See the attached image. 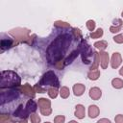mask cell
Masks as SVG:
<instances>
[{"label": "cell", "instance_id": "7a4b0ae2", "mask_svg": "<svg viewBox=\"0 0 123 123\" xmlns=\"http://www.w3.org/2000/svg\"><path fill=\"white\" fill-rule=\"evenodd\" d=\"M60 87V81L53 70H49L43 74L39 82L34 86L36 92L44 93L46 91V87Z\"/></svg>", "mask_w": 123, "mask_h": 123}, {"label": "cell", "instance_id": "4316f807", "mask_svg": "<svg viewBox=\"0 0 123 123\" xmlns=\"http://www.w3.org/2000/svg\"><path fill=\"white\" fill-rule=\"evenodd\" d=\"M103 36V29L102 28H98L96 31L90 33V37L91 38H100Z\"/></svg>", "mask_w": 123, "mask_h": 123}, {"label": "cell", "instance_id": "d6986e66", "mask_svg": "<svg viewBox=\"0 0 123 123\" xmlns=\"http://www.w3.org/2000/svg\"><path fill=\"white\" fill-rule=\"evenodd\" d=\"M115 21H116L117 23L113 22L114 25H112V26L110 27V31H111V33H113V34H114V33H118V32L121 30L122 25H123V22H122L121 19H115Z\"/></svg>", "mask_w": 123, "mask_h": 123}, {"label": "cell", "instance_id": "484cf974", "mask_svg": "<svg viewBox=\"0 0 123 123\" xmlns=\"http://www.w3.org/2000/svg\"><path fill=\"white\" fill-rule=\"evenodd\" d=\"M47 93H48V95H49L50 98L54 99V98H56L58 96L59 91H58V88L57 87H49L47 89Z\"/></svg>", "mask_w": 123, "mask_h": 123}, {"label": "cell", "instance_id": "52a82bcc", "mask_svg": "<svg viewBox=\"0 0 123 123\" xmlns=\"http://www.w3.org/2000/svg\"><path fill=\"white\" fill-rule=\"evenodd\" d=\"M37 105L39 107L40 113L44 116H48L52 113V109H51V101L46 99V98H39L37 100Z\"/></svg>", "mask_w": 123, "mask_h": 123}, {"label": "cell", "instance_id": "9a60e30c", "mask_svg": "<svg viewBox=\"0 0 123 123\" xmlns=\"http://www.w3.org/2000/svg\"><path fill=\"white\" fill-rule=\"evenodd\" d=\"M75 116L79 119H83L86 115V110H85V107L82 105V104H78L76 105L75 107Z\"/></svg>", "mask_w": 123, "mask_h": 123}, {"label": "cell", "instance_id": "cb8c5ba5", "mask_svg": "<svg viewBox=\"0 0 123 123\" xmlns=\"http://www.w3.org/2000/svg\"><path fill=\"white\" fill-rule=\"evenodd\" d=\"M87 77L89 80H92V81H95L97 80L99 77H100V71L99 70H92V71H89L87 73Z\"/></svg>", "mask_w": 123, "mask_h": 123}, {"label": "cell", "instance_id": "7c38bea8", "mask_svg": "<svg viewBox=\"0 0 123 123\" xmlns=\"http://www.w3.org/2000/svg\"><path fill=\"white\" fill-rule=\"evenodd\" d=\"M21 91L23 92L24 95L28 96V97H31V98H34L35 95H36V91L34 89V87H32L29 84H25L21 86Z\"/></svg>", "mask_w": 123, "mask_h": 123}, {"label": "cell", "instance_id": "ba28073f", "mask_svg": "<svg viewBox=\"0 0 123 123\" xmlns=\"http://www.w3.org/2000/svg\"><path fill=\"white\" fill-rule=\"evenodd\" d=\"M13 44H15V41L9 37H5V34H1V39H0V48H1V52H4L8 49H10L11 47L13 46Z\"/></svg>", "mask_w": 123, "mask_h": 123}, {"label": "cell", "instance_id": "60d3db41", "mask_svg": "<svg viewBox=\"0 0 123 123\" xmlns=\"http://www.w3.org/2000/svg\"><path fill=\"white\" fill-rule=\"evenodd\" d=\"M44 123H51V122H44Z\"/></svg>", "mask_w": 123, "mask_h": 123}, {"label": "cell", "instance_id": "5bb4252c", "mask_svg": "<svg viewBox=\"0 0 123 123\" xmlns=\"http://www.w3.org/2000/svg\"><path fill=\"white\" fill-rule=\"evenodd\" d=\"M80 55V50H79V48L78 49H76V50H74V51H72L70 54H69V56L66 58V59H64L63 60V63H64V66L65 65H68V64H70L78 56Z\"/></svg>", "mask_w": 123, "mask_h": 123}, {"label": "cell", "instance_id": "603a6c76", "mask_svg": "<svg viewBox=\"0 0 123 123\" xmlns=\"http://www.w3.org/2000/svg\"><path fill=\"white\" fill-rule=\"evenodd\" d=\"M54 26L56 28H59V29H69L70 28V24L67 23V22H64V21H55L54 22Z\"/></svg>", "mask_w": 123, "mask_h": 123}, {"label": "cell", "instance_id": "d590c367", "mask_svg": "<svg viewBox=\"0 0 123 123\" xmlns=\"http://www.w3.org/2000/svg\"><path fill=\"white\" fill-rule=\"evenodd\" d=\"M119 74H120L121 76H123V66H122V67L119 69Z\"/></svg>", "mask_w": 123, "mask_h": 123}, {"label": "cell", "instance_id": "1f68e13d", "mask_svg": "<svg viewBox=\"0 0 123 123\" xmlns=\"http://www.w3.org/2000/svg\"><path fill=\"white\" fill-rule=\"evenodd\" d=\"M65 117L63 115H57L54 118V123H64Z\"/></svg>", "mask_w": 123, "mask_h": 123}, {"label": "cell", "instance_id": "d4e9b609", "mask_svg": "<svg viewBox=\"0 0 123 123\" xmlns=\"http://www.w3.org/2000/svg\"><path fill=\"white\" fill-rule=\"evenodd\" d=\"M69 93H70V91H69V88L67 86H62L60 88V95L62 98L66 99L69 96Z\"/></svg>", "mask_w": 123, "mask_h": 123}, {"label": "cell", "instance_id": "d6a6232c", "mask_svg": "<svg viewBox=\"0 0 123 123\" xmlns=\"http://www.w3.org/2000/svg\"><path fill=\"white\" fill-rule=\"evenodd\" d=\"M9 120H10V116H9V115L4 114V113H2V114L0 115V123H6V122L9 121Z\"/></svg>", "mask_w": 123, "mask_h": 123}, {"label": "cell", "instance_id": "8992f818", "mask_svg": "<svg viewBox=\"0 0 123 123\" xmlns=\"http://www.w3.org/2000/svg\"><path fill=\"white\" fill-rule=\"evenodd\" d=\"M20 93H21V90L19 88H8L7 91H4L3 89H1V93H0L1 107L12 101H16L19 98Z\"/></svg>", "mask_w": 123, "mask_h": 123}, {"label": "cell", "instance_id": "4dcf8cb0", "mask_svg": "<svg viewBox=\"0 0 123 123\" xmlns=\"http://www.w3.org/2000/svg\"><path fill=\"white\" fill-rule=\"evenodd\" d=\"M113 41L116 43H123V34H119L113 37Z\"/></svg>", "mask_w": 123, "mask_h": 123}, {"label": "cell", "instance_id": "83f0119b", "mask_svg": "<svg viewBox=\"0 0 123 123\" xmlns=\"http://www.w3.org/2000/svg\"><path fill=\"white\" fill-rule=\"evenodd\" d=\"M71 34H72V36H73V37L75 39H81L83 37H82V33H81L80 29H78V28H72Z\"/></svg>", "mask_w": 123, "mask_h": 123}, {"label": "cell", "instance_id": "f546056e", "mask_svg": "<svg viewBox=\"0 0 123 123\" xmlns=\"http://www.w3.org/2000/svg\"><path fill=\"white\" fill-rule=\"evenodd\" d=\"M86 28H87L89 31H91V33H92V31L95 29V21L92 20V19L87 20V21H86Z\"/></svg>", "mask_w": 123, "mask_h": 123}, {"label": "cell", "instance_id": "ab89813d", "mask_svg": "<svg viewBox=\"0 0 123 123\" xmlns=\"http://www.w3.org/2000/svg\"><path fill=\"white\" fill-rule=\"evenodd\" d=\"M121 15H122V17H123V12H121Z\"/></svg>", "mask_w": 123, "mask_h": 123}, {"label": "cell", "instance_id": "f35d334b", "mask_svg": "<svg viewBox=\"0 0 123 123\" xmlns=\"http://www.w3.org/2000/svg\"><path fill=\"white\" fill-rule=\"evenodd\" d=\"M68 123H78L77 121H75V120H71V121H69Z\"/></svg>", "mask_w": 123, "mask_h": 123}, {"label": "cell", "instance_id": "ffe728a7", "mask_svg": "<svg viewBox=\"0 0 123 123\" xmlns=\"http://www.w3.org/2000/svg\"><path fill=\"white\" fill-rule=\"evenodd\" d=\"M93 63L91 64V66H90V71H92V70H97V68H98V65H99V62H100V58H99V53H97V52H94V55H93Z\"/></svg>", "mask_w": 123, "mask_h": 123}, {"label": "cell", "instance_id": "6da1fadb", "mask_svg": "<svg viewBox=\"0 0 123 123\" xmlns=\"http://www.w3.org/2000/svg\"><path fill=\"white\" fill-rule=\"evenodd\" d=\"M73 36L71 33H62L58 35L48 45L46 49V60L49 64L55 65L62 62L71 45Z\"/></svg>", "mask_w": 123, "mask_h": 123}, {"label": "cell", "instance_id": "7402d4cb", "mask_svg": "<svg viewBox=\"0 0 123 123\" xmlns=\"http://www.w3.org/2000/svg\"><path fill=\"white\" fill-rule=\"evenodd\" d=\"M93 46L95 47V48H97V49H99L100 51H104L107 47H108V42L106 41V40H100V41H96L94 44H93Z\"/></svg>", "mask_w": 123, "mask_h": 123}, {"label": "cell", "instance_id": "9c48e42d", "mask_svg": "<svg viewBox=\"0 0 123 123\" xmlns=\"http://www.w3.org/2000/svg\"><path fill=\"white\" fill-rule=\"evenodd\" d=\"M28 115H30V113L26 111V109L23 107L22 104H19L17 106V108H15V110L12 111V116L16 117V118H20V120L26 119Z\"/></svg>", "mask_w": 123, "mask_h": 123}, {"label": "cell", "instance_id": "836d02e7", "mask_svg": "<svg viewBox=\"0 0 123 123\" xmlns=\"http://www.w3.org/2000/svg\"><path fill=\"white\" fill-rule=\"evenodd\" d=\"M114 121H115V123H123V115L122 114H117L114 117Z\"/></svg>", "mask_w": 123, "mask_h": 123}, {"label": "cell", "instance_id": "4fadbf2b", "mask_svg": "<svg viewBox=\"0 0 123 123\" xmlns=\"http://www.w3.org/2000/svg\"><path fill=\"white\" fill-rule=\"evenodd\" d=\"M101 96H102V90L99 87L94 86L89 89V97L92 100H99Z\"/></svg>", "mask_w": 123, "mask_h": 123}, {"label": "cell", "instance_id": "5b68a950", "mask_svg": "<svg viewBox=\"0 0 123 123\" xmlns=\"http://www.w3.org/2000/svg\"><path fill=\"white\" fill-rule=\"evenodd\" d=\"M79 50H80V55L82 57V61L86 64H89L91 62V58L94 55V51L90 47V45L86 42V40L82 39L81 42L79 43Z\"/></svg>", "mask_w": 123, "mask_h": 123}, {"label": "cell", "instance_id": "e575fe53", "mask_svg": "<svg viewBox=\"0 0 123 123\" xmlns=\"http://www.w3.org/2000/svg\"><path fill=\"white\" fill-rule=\"evenodd\" d=\"M97 123H111V120L108 119V118H101V119H99V120L97 121Z\"/></svg>", "mask_w": 123, "mask_h": 123}, {"label": "cell", "instance_id": "ac0fdd59", "mask_svg": "<svg viewBox=\"0 0 123 123\" xmlns=\"http://www.w3.org/2000/svg\"><path fill=\"white\" fill-rule=\"evenodd\" d=\"M100 110L96 105H90L88 107V115L90 118H95L99 115Z\"/></svg>", "mask_w": 123, "mask_h": 123}, {"label": "cell", "instance_id": "30bf717a", "mask_svg": "<svg viewBox=\"0 0 123 123\" xmlns=\"http://www.w3.org/2000/svg\"><path fill=\"white\" fill-rule=\"evenodd\" d=\"M121 62H122V58H121V55L120 53L118 52H114L111 56V68L115 69L117 68L120 64H121Z\"/></svg>", "mask_w": 123, "mask_h": 123}, {"label": "cell", "instance_id": "8d00e7d4", "mask_svg": "<svg viewBox=\"0 0 123 123\" xmlns=\"http://www.w3.org/2000/svg\"><path fill=\"white\" fill-rule=\"evenodd\" d=\"M18 123H27V120H26V119H21Z\"/></svg>", "mask_w": 123, "mask_h": 123}, {"label": "cell", "instance_id": "f1b7e54d", "mask_svg": "<svg viewBox=\"0 0 123 123\" xmlns=\"http://www.w3.org/2000/svg\"><path fill=\"white\" fill-rule=\"evenodd\" d=\"M30 120L32 123H39L40 122V117L37 113H31L30 114Z\"/></svg>", "mask_w": 123, "mask_h": 123}, {"label": "cell", "instance_id": "2e32d148", "mask_svg": "<svg viewBox=\"0 0 123 123\" xmlns=\"http://www.w3.org/2000/svg\"><path fill=\"white\" fill-rule=\"evenodd\" d=\"M86 90V86L83 84H75L73 86V92L75 96H81L84 94Z\"/></svg>", "mask_w": 123, "mask_h": 123}, {"label": "cell", "instance_id": "8fae6325", "mask_svg": "<svg viewBox=\"0 0 123 123\" xmlns=\"http://www.w3.org/2000/svg\"><path fill=\"white\" fill-rule=\"evenodd\" d=\"M99 58H100V63H101V67L103 69H106L108 67L109 62H110V57L109 54L105 51H100L99 53Z\"/></svg>", "mask_w": 123, "mask_h": 123}, {"label": "cell", "instance_id": "44dd1931", "mask_svg": "<svg viewBox=\"0 0 123 123\" xmlns=\"http://www.w3.org/2000/svg\"><path fill=\"white\" fill-rule=\"evenodd\" d=\"M111 86L116 89H120L123 87V80L120 78H114L111 80Z\"/></svg>", "mask_w": 123, "mask_h": 123}, {"label": "cell", "instance_id": "277c9868", "mask_svg": "<svg viewBox=\"0 0 123 123\" xmlns=\"http://www.w3.org/2000/svg\"><path fill=\"white\" fill-rule=\"evenodd\" d=\"M10 35L12 36V37L14 38L15 41V45L18 44L19 42H26L29 44H32V37H35L36 36L33 35L32 37L30 36L31 31L25 28H15V29H12L10 32Z\"/></svg>", "mask_w": 123, "mask_h": 123}, {"label": "cell", "instance_id": "e0dca14e", "mask_svg": "<svg viewBox=\"0 0 123 123\" xmlns=\"http://www.w3.org/2000/svg\"><path fill=\"white\" fill-rule=\"evenodd\" d=\"M26 111L31 114V113H34L37 109V103H36L34 100H29L26 104V107H25Z\"/></svg>", "mask_w": 123, "mask_h": 123}, {"label": "cell", "instance_id": "74e56055", "mask_svg": "<svg viewBox=\"0 0 123 123\" xmlns=\"http://www.w3.org/2000/svg\"><path fill=\"white\" fill-rule=\"evenodd\" d=\"M6 123H15V121H13V120H11V119H10V120H9V121H7Z\"/></svg>", "mask_w": 123, "mask_h": 123}, {"label": "cell", "instance_id": "3957f363", "mask_svg": "<svg viewBox=\"0 0 123 123\" xmlns=\"http://www.w3.org/2000/svg\"><path fill=\"white\" fill-rule=\"evenodd\" d=\"M21 84V79L17 73L12 70H3L1 72L0 89L4 88H15Z\"/></svg>", "mask_w": 123, "mask_h": 123}]
</instances>
